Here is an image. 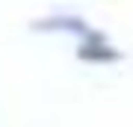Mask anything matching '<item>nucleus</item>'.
<instances>
[{
    "label": "nucleus",
    "instance_id": "1",
    "mask_svg": "<svg viewBox=\"0 0 133 127\" xmlns=\"http://www.w3.org/2000/svg\"><path fill=\"white\" fill-rule=\"evenodd\" d=\"M118 56V50L115 47H109L104 38H101L98 33L95 36H89L86 38V44L80 47V59H92V62H109V59H115Z\"/></svg>",
    "mask_w": 133,
    "mask_h": 127
},
{
    "label": "nucleus",
    "instance_id": "2",
    "mask_svg": "<svg viewBox=\"0 0 133 127\" xmlns=\"http://www.w3.org/2000/svg\"><path fill=\"white\" fill-rule=\"evenodd\" d=\"M38 27L42 30H65V33H74V36H83V38L95 36V30H89L80 18H50V21H42Z\"/></svg>",
    "mask_w": 133,
    "mask_h": 127
}]
</instances>
